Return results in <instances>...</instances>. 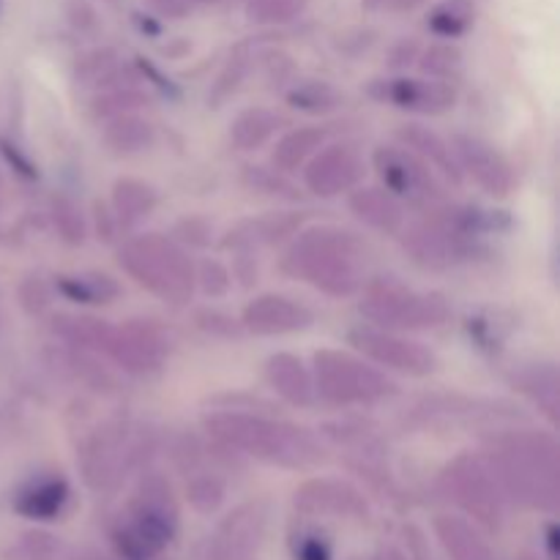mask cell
I'll return each mask as SVG.
<instances>
[{
    "label": "cell",
    "instance_id": "2e32d148",
    "mask_svg": "<svg viewBox=\"0 0 560 560\" xmlns=\"http://www.w3.org/2000/svg\"><path fill=\"white\" fill-rule=\"evenodd\" d=\"M370 93L377 102L413 115H446L459 102L457 85L435 77H388L372 82Z\"/></svg>",
    "mask_w": 560,
    "mask_h": 560
},
{
    "label": "cell",
    "instance_id": "ffe728a7",
    "mask_svg": "<svg viewBox=\"0 0 560 560\" xmlns=\"http://www.w3.org/2000/svg\"><path fill=\"white\" fill-rule=\"evenodd\" d=\"M295 506H299V512L320 514V517H370V506H366L364 495L353 485L339 479L304 481L295 490Z\"/></svg>",
    "mask_w": 560,
    "mask_h": 560
},
{
    "label": "cell",
    "instance_id": "d4e9b609",
    "mask_svg": "<svg viewBox=\"0 0 560 560\" xmlns=\"http://www.w3.org/2000/svg\"><path fill=\"white\" fill-rule=\"evenodd\" d=\"M301 228H304V219H301L299 213L293 211L268 213V217L241 222L238 228L230 230L228 238H224L222 244L235 252H255L260 249V246H273L293 238Z\"/></svg>",
    "mask_w": 560,
    "mask_h": 560
},
{
    "label": "cell",
    "instance_id": "ee69618b",
    "mask_svg": "<svg viewBox=\"0 0 560 560\" xmlns=\"http://www.w3.org/2000/svg\"><path fill=\"white\" fill-rule=\"evenodd\" d=\"M49 301H52V290L44 282L42 277H27L20 288V304L22 310L31 312V315H42L47 312Z\"/></svg>",
    "mask_w": 560,
    "mask_h": 560
},
{
    "label": "cell",
    "instance_id": "44dd1931",
    "mask_svg": "<svg viewBox=\"0 0 560 560\" xmlns=\"http://www.w3.org/2000/svg\"><path fill=\"white\" fill-rule=\"evenodd\" d=\"M266 383L282 402L293 408H312L317 402L312 366L301 355L279 350L266 359Z\"/></svg>",
    "mask_w": 560,
    "mask_h": 560
},
{
    "label": "cell",
    "instance_id": "d6986e66",
    "mask_svg": "<svg viewBox=\"0 0 560 560\" xmlns=\"http://www.w3.org/2000/svg\"><path fill=\"white\" fill-rule=\"evenodd\" d=\"M71 485L60 470H38L27 476L14 492V512L33 523H52L69 509Z\"/></svg>",
    "mask_w": 560,
    "mask_h": 560
},
{
    "label": "cell",
    "instance_id": "f6af8a7d",
    "mask_svg": "<svg viewBox=\"0 0 560 560\" xmlns=\"http://www.w3.org/2000/svg\"><path fill=\"white\" fill-rule=\"evenodd\" d=\"M175 241L178 244H189V246H208L211 244V224L200 217H186L180 219L178 228H175Z\"/></svg>",
    "mask_w": 560,
    "mask_h": 560
},
{
    "label": "cell",
    "instance_id": "7c38bea8",
    "mask_svg": "<svg viewBox=\"0 0 560 560\" xmlns=\"http://www.w3.org/2000/svg\"><path fill=\"white\" fill-rule=\"evenodd\" d=\"M372 170L381 178V186L392 191L399 202H408L416 208H430L435 202L446 200L443 180L438 178L435 170L427 167L410 148L405 145H377L372 151Z\"/></svg>",
    "mask_w": 560,
    "mask_h": 560
},
{
    "label": "cell",
    "instance_id": "277c9868",
    "mask_svg": "<svg viewBox=\"0 0 560 560\" xmlns=\"http://www.w3.org/2000/svg\"><path fill=\"white\" fill-rule=\"evenodd\" d=\"M490 463L503 495L536 512H556L560 501V448L552 432L498 430L487 441Z\"/></svg>",
    "mask_w": 560,
    "mask_h": 560
},
{
    "label": "cell",
    "instance_id": "7402d4cb",
    "mask_svg": "<svg viewBox=\"0 0 560 560\" xmlns=\"http://www.w3.org/2000/svg\"><path fill=\"white\" fill-rule=\"evenodd\" d=\"M348 208L361 224H366L370 230L383 235H399L405 222V206L386 191L383 186H355L353 191H348Z\"/></svg>",
    "mask_w": 560,
    "mask_h": 560
},
{
    "label": "cell",
    "instance_id": "e0dca14e",
    "mask_svg": "<svg viewBox=\"0 0 560 560\" xmlns=\"http://www.w3.org/2000/svg\"><path fill=\"white\" fill-rule=\"evenodd\" d=\"M268 534V506L262 501L241 503L219 523L208 547V560H260Z\"/></svg>",
    "mask_w": 560,
    "mask_h": 560
},
{
    "label": "cell",
    "instance_id": "52a82bcc",
    "mask_svg": "<svg viewBox=\"0 0 560 560\" xmlns=\"http://www.w3.org/2000/svg\"><path fill=\"white\" fill-rule=\"evenodd\" d=\"M159 435L151 424L131 419H107L82 438L77 465L85 485L96 492H113L156 452Z\"/></svg>",
    "mask_w": 560,
    "mask_h": 560
},
{
    "label": "cell",
    "instance_id": "c3c4849f",
    "mask_svg": "<svg viewBox=\"0 0 560 560\" xmlns=\"http://www.w3.org/2000/svg\"><path fill=\"white\" fill-rule=\"evenodd\" d=\"M145 3L148 9L156 16H162V20H184V16H189V11L195 9L189 0H145Z\"/></svg>",
    "mask_w": 560,
    "mask_h": 560
},
{
    "label": "cell",
    "instance_id": "d6a6232c",
    "mask_svg": "<svg viewBox=\"0 0 560 560\" xmlns=\"http://www.w3.org/2000/svg\"><path fill=\"white\" fill-rule=\"evenodd\" d=\"M284 98L290 107L306 115H328L342 104V93L328 80H315V77H301V80L290 82Z\"/></svg>",
    "mask_w": 560,
    "mask_h": 560
},
{
    "label": "cell",
    "instance_id": "6da1fadb",
    "mask_svg": "<svg viewBox=\"0 0 560 560\" xmlns=\"http://www.w3.org/2000/svg\"><path fill=\"white\" fill-rule=\"evenodd\" d=\"M509 224L501 211L468 206V202H435L424 217L402 228V249L416 266L427 271H454L474 266L490 255L487 235Z\"/></svg>",
    "mask_w": 560,
    "mask_h": 560
},
{
    "label": "cell",
    "instance_id": "8992f818",
    "mask_svg": "<svg viewBox=\"0 0 560 560\" xmlns=\"http://www.w3.org/2000/svg\"><path fill=\"white\" fill-rule=\"evenodd\" d=\"M180 530V506L173 485L159 470H145L109 539L124 560H151L167 550Z\"/></svg>",
    "mask_w": 560,
    "mask_h": 560
},
{
    "label": "cell",
    "instance_id": "7dc6e473",
    "mask_svg": "<svg viewBox=\"0 0 560 560\" xmlns=\"http://www.w3.org/2000/svg\"><path fill=\"white\" fill-rule=\"evenodd\" d=\"M295 560H334L331 545L317 534H304L295 545Z\"/></svg>",
    "mask_w": 560,
    "mask_h": 560
},
{
    "label": "cell",
    "instance_id": "cb8c5ba5",
    "mask_svg": "<svg viewBox=\"0 0 560 560\" xmlns=\"http://www.w3.org/2000/svg\"><path fill=\"white\" fill-rule=\"evenodd\" d=\"M320 438H326L331 446L342 448L359 470L375 468L377 463H383V454H386V441L366 421H331V424L323 427Z\"/></svg>",
    "mask_w": 560,
    "mask_h": 560
},
{
    "label": "cell",
    "instance_id": "9c48e42d",
    "mask_svg": "<svg viewBox=\"0 0 560 560\" xmlns=\"http://www.w3.org/2000/svg\"><path fill=\"white\" fill-rule=\"evenodd\" d=\"M310 366L317 399L334 408H372L399 394L397 381H392L386 370L348 350H317Z\"/></svg>",
    "mask_w": 560,
    "mask_h": 560
},
{
    "label": "cell",
    "instance_id": "83f0119b",
    "mask_svg": "<svg viewBox=\"0 0 560 560\" xmlns=\"http://www.w3.org/2000/svg\"><path fill=\"white\" fill-rule=\"evenodd\" d=\"M102 140L118 156H135V153L148 151L156 142V126L140 113H120L104 120Z\"/></svg>",
    "mask_w": 560,
    "mask_h": 560
},
{
    "label": "cell",
    "instance_id": "11a10c76",
    "mask_svg": "<svg viewBox=\"0 0 560 560\" xmlns=\"http://www.w3.org/2000/svg\"><path fill=\"white\" fill-rule=\"evenodd\" d=\"M191 5H217V3H224V0H189Z\"/></svg>",
    "mask_w": 560,
    "mask_h": 560
},
{
    "label": "cell",
    "instance_id": "30bf717a",
    "mask_svg": "<svg viewBox=\"0 0 560 560\" xmlns=\"http://www.w3.org/2000/svg\"><path fill=\"white\" fill-rule=\"evenodd\" d=\"M359 295L361 317L370 326L386 328V331H432L452 317V306L441 293L416 290L394 277L366 279Z\"/></svg>",
    "mask_w": 560,
    "mask_h": 560
},
{
    "label": "cell",
    "instance_id": "4fadbf2b",
    "mask_svg": "<svg viewBox=\"0 0 560 560\" xmlns=\"http://www.w3.org/2000/svg\"><path fill=\"white\" fill-rule=\"evenodd\" d=\"M348 342L353 345L355 353L388 372H399V375L408 377H430L438 370L435 350H430L419 339H410L408 334L386 331V328L361 323V326L350 328Z\"/></svg>",
    "mask_w": 560,
    "mask_h": 560
},
{
    "label": "cell",
    "instance_id": "8d00e7d4",
    "mask_svg": "<svg viewBox=\"0 0 560 560\" xmlns=\"http://www.w3.org/2000/svg\"><path fill=\"white\" fill-rule=\"evenodd\" d=\"M14 560H82L80 552L47 530H27L11 547Z\"/></svg>",
    "mask_w": 560,
    "mask_h": 560
},
{
    "label": "cell",
    "instance_id": "7a4b0ae2",
    "mask_svg": "<svg viewBox=\"0 0 560 560\" xmlns=\"http://www.w3.org/2000/svg\"><path fill=\"white\" fill-rule=\"evenodd\" d=\"M202 430L233 454L284 470H310L323 463V441L306 427L238 405L213 408L202 416Z\"/></svg>",
    "mask_w": 560,
    "mask_h": 560
},
{
    "label": "cell",
    "instance_id": "bcb514c9",
    "mask_svg": "<svg viewBox=\"0 0 560 560\" xmlns=\"http://www.w3.org/2000/svg\"><path fill=\"white\" fill-rule=\"evenodd\" d=\"M197 326L208 334H217V337H238L244 328H241V320H233L230 315H222L217 310H202L197 312Z\"/></svg>",
    "mask_w": 560,
    "mask_h": 560
},
{
    "label": "cell",
    "instance_id": "7bdbcfd3",
    "mask_svg": "<svg viewBox=\"0 0 560 560\" xmlns=\"http://www.w3.org/2000/svg\"><path fill=\"white\" fill-rule=\"evenodd\" d=\"M195 282L208 299H224L233 290V273H230V268L224 262L208 257V260H202L195 268Z\"/></svg>",
    "mask_w": 560,
    "mask_h": 560
},
{
    "label": "cell",
    "instance_id": "4316f807",
    "mask_svg": "<svg viewBox=\"0 0 560 560\" xmlns=\"http://www.w3.org/2000/svg\"><path fill=\"white\" fill-rule=\"evenodd\" d=\"M159 206L156 186L142 178H118L113 184V197H109V211L118 219L120 228H135L145 222Z\"/></svg>",
    "mask_w": 560,
    "mask_h": 560
},
{
    "label": "cell",
    "instance_id": "e575fe53",
    "mask_svg": "<svg viewBox=\"0 0 560 560\" xmlns=\"http://www.w3.org/2000/svg\"><path fill=\"white\" fill-rule=\"evenodd\" d=\"M124 71V60L109 47L88 49L77 58L74 63V82L80 88H109L118 82V74Z\"/></svg>",
    "mask_w": 560,
    "mask_h": 560
},
{
    "label": "cell",
    "instance_id": "b9f144b4",
    "mask_svg": "<svg viewBox=\"0 0 560 560\" xmlns=\"http://www.w3.org/2000/svg\"><path fill=\"white\" fill-rule=\"evenodd\" d=\"M282 175L284 173H279V170L244 167V184L249 186L252 191H260V195L282 197V200H295V197H299V189H293V186H290Z\"/></svg>",
    "mask_w": 560,
    "mask_h": 560
},
{
    "label": "cell",
    "instance_id": "836d02e7",
    "mask_svg": "<svg viewBox=\"0 0 560 560\" xmlns=\"http://www.w3.org/2000/svg\"><path fill=\"white\" fill-rule=\"evenodd\" d=\"M474 25H476L474 0H441V3L432 5L430 14H427V27H430L432 36L443 38V42L463 38Z\"/></svg>",
    "mask_w": 560,
    "mask_h": 560
},
{
    "label": "cell",
    "instance_id": "4dcf8cb0",
    "mask_svg": "<svg viewBox=\"0 0 560 560\" xmlns=\"http://www.w3.org/2000/svg\"><path fill=\"white\" fill-rule=\"evenodd\" d=\"M435 534L452 560H492V550L485 536L465 517L443 514L435 520Z\"/></svg>",
    "mask_w": 560,
    "mask_h": 560
},
{
    "label": "cell",
    "instance_id": "484cf974",
    "mask_svg": "<svg viewBox=\"0 0 560 560\" xmlns=\"http://www.w3.org/2000/svg\"><path fill=\"white\" fill-rule=\"evenodd\" d=\"M512 383L520 394H525L547 416L550 424H556L560 408V381L556 361H530V364L517 366Z\"/></svg>",
    "mask_w": 560,
    "mask_h": 560
},
{
    "label": "cell",
    "instance_id": "5b68a950",
    "mask_svg": "<svg viewBox=\"0 0 560 560\" xmlns=\"http://www.w3.org/2000/svg\"><path fill=\"white\" fill-rule=\"evenodd\" d=\"M52 334L69 348L104 355L120 372L135 377L159 375L170 355V337L151 320H129L115 326L93 315H55Z\"/></svg>",
    "mask_w": 560,
    "mask_h": 560
},
{
    "label": "cell",
    "instance_id": "f907efd6",
    "mask_svg": "<svg viewBox=\"0 0 560 560\" xmlns=\"http://www.w3.org/2000/svg\"><path fill=\"white\" fill-rule=\"evenodd\" d=\"M419 3H424V0H364L366 9L372 11H408Z\"/></svg>",
    "mask_w": 560,
    "mask_h": 560
},
{
    "label": "cell",
    "instance_id": "ab89813d",
    "mask_svg": "<svg viewBox=\"0 0 560 560\" xmlns=\"http://www.w3.org/2000/svg\"><path fill=\"white\" fill-rule=\"evenodd\" d=\"M224 492H228L224 481L217 474H208V470H197L186 481V498L200 514L217 512L224 503Z\"/></svg>",
    "mask_w": 560,
    "mask_h": 560
},
{
    "label": "cell",
    "instance_id": "5bb4252c",
    "mask_svg": "<svg viewBox=\"0 0 560 560\" xmlns=\"http://www.w3.org/2000/svg\"><path fill=\"white\" fill-rule=\"evenodd\" d=\"M454 156H457L463 178L474 180L487 197L506 200L517 189V173L506 153L498 151L492 142L479 135H454L452 137Z\"/></svg>",
    "mask_w": 560,
    "mask_h": 560
},
{
    "label": "cell",
    "instance_id": "8fae6325",
    "mask_svg": "<svg viewBox=\"0 0 560 560\" xmlns=\"http://www.w3.org/2000/svg\"><path fill=\"white\" fill-rule=\"evenodd\" d=\"M441 485L443 492L459 509H465L476 523L487 525V528L501 525L506 495H503L485 454H459V457H454L443 468Z\"/></svg>",
    "mask_w": 560,
    "mask_h": 560
},
{
    "label": "cell",
    "instance_id": "816d5d0a",
    "mask_svg": "<svg viewBox=\"0 0 560 560\" xmlns=\"http://www.w3.org/2000/svg\"><path fill=\"white\" fill-rule=\"evenodd\" d=\"M558 525H547V556L550 560H558Z\"/></svg>",
    "mask_w": 560,
    "mask_h": 560
},
{
    "label": "cell",
    "instance_id": "603a6c76",
    "mask_svg": "<svg viewBox=\"0 0 560 560\" xmlns=\"http://www.w3.org/2000/svg\"><path fill=\"white\" fill-rule=\"evenodd\" d=\"M399 145L410 148L421 162L430 170H435V175L446 184H463V173H459L457 156H454L452 140H446L443 135H438L435 129L424 124H405L397 129Z\"/></svg>",
    "mask_w": 560,
    "mask_h": 560
},
{
    "label": "cell",
    "instance_id": "f5cc1de1",
    "mask_svg": "<svg viewBox=\"0 0 560 560\" xmlns=\"http://www.w3.org/2000/svg\"><path fill=\"white\" fill-rule=\"evenodd\" d=\"M5 208V184H3V173H0V217H3Z\"/></svg>",
    "mask_w": 560,
    "mask_h": 560
},
{
    "label": "cell",
    "instance_id": "681fc988",
    "mask_svg": "<svg viewBox=\"0 0 560 560\" xmlns=\"http://www.w3.org/2000/svg\"><path fill=\"white\" fill-rule=\"evenodd\" d=\"M413 60H419V44H416L413 38H402V42L394 44L392 52H388V66H392V69H405V66L413 63Z\"/></svg>",
    "mask_w": 560,
    "mask_h": 560
},
{
    "label": "cell",
    "instance_id": "9a60e30c",
    "mask_svg": "<svg viewBox=\"0 0 560 560\" xmlns=\"http://www.w3.org/2000/svg\"><path fill=\"white\" fill-rule=\"evenodd\" d=\"M301 173H304L306 191L323 197V200H334V197L353 191L364 180L366 164L359 148L350 145V142H326L304 164Z\"/></svg>",
    "mask_w": 560,
    "mask_h": 560
},
{
    "label": "cell",
    "instance_id": "9f6ffc18",
    "mask_svg": "<svg viewBox=\"0 0 560 560\" xmlns=\"http://www.w3.org/2000/svg\"><path fill=\"white\" fill-rule=\"evenodd\" d=\"M0 328H3V293H0Z\"/></svg>",
    "mask_w": 560,
    "mask_h": 560
},
{
    "label": "cell",
    "instance_id": "f1b7e54d",
    "mask_svg": "<svg viewBox=\"0 0 560 560\" xmlns=\"http://www.w3.org/2000/svg\"><path fill=\"white\" fill-rule=\"evenodd\" d=\"M326 140L328 131L320 129V126H299V129L284 131L277 140V145H273V170H279V173L284 175L299 173V170H304V164L326 145Z\"/></svg>",
    "mask_w": 560,
    "mask_h": 560
},
{
    "label": "cell",
    "instance_id": "ba28073f",
    "mask_svg": "<svg viewBox=\"0 0 560 560\" xmlns=\"http://www.w3.org/2000/svg\"><path fill=\"white\" fill-rule=\"evenodd\" d=\"M118 266L145 293L167 306H186L197 293L195 262L184 244L162 233H140L118 246Z\"/></svg>",
    "mask_w": 560,
    "mask_h": 560
},
{
    "label": "cell",
    "instance_id": "f546056e",
    "mask_svg": "<svg viewBox=\"0 0 560 560\" xmlns=\"http://www.w3.org/2000/svg\"><path fill=\"white\" fill-rule=\"evenodd\" d=\"M55 290L71 304L82 306H104L113 304L120 295V284L109 273L82 271V273H60L55 277Z\"/></svg>",
    "mask_w": 560,
    "mask_h": 560
},
{
    "label": "cell",
    "instance_id": "db71d44e",
    "mask_svg": "<svg viewBox=\"0 0 560 560\" xmlns=\"http://www.w3.org/2000/svg\"><path fill=\"white\" fill-rule=\"evenodd\" d=\"M375 560H402V558H399V556H397V552H394V550H383V552H381V556H377Z\"/></svg>",
    "mask_w": 560,
    "mask_h": 560
},
{
    "label": "cell",
    "instance_id": "1f68e13d",
    "mask_svg": "<svg viewBox=\"0 0 560 560\" xmlns=\"http://www.w3.org/2000/svg\"><path fill=\"white\" fill-rule=\"evenodd\" d=\"M282 129V115L268 107H246L230 124V142L238 151H260Z\"/></svg>",
    "mask_w": 560,
    "mask_h": 560
},
{
    "label": "cell",
    "instance_id": "d590c367",
    "mask_svg": "<svg viewBox=\"0 0 560 560\" xmlns=\"http://www.w3.org/2000/svg\"><path fill=\"white\" fill-rule=\"evenodd\" d=\"M255 63H257V55L252 52L249 47L233 49V55H230L224 69L219 71L217 80H213L211 91H208V104H211V107H222V104H228L230 98L241 91V85L246 82L249 71L255 69Z\"/></svg>",
    "mask_w": 560,
    "mask_h": 560
},
{
    "label": "cell",
    "instance_id": "3957f363",
    "mask_svg": "<svg viewBox=\"0 0 560 560\" xmlns=\"http://www.w3.org/2000/svg\"><path fill=\"white\" fill-rule=\"evenodd\" d=\"M282 271L328 299H355L370 279V249L353 230L312 224L293 235L282 257Z\"/></svg>",
    "mask_w": 560,
    "mask_h": 560
},
{
    "label": "cell",
    "instance_id": "f35d334b",
    "mask_svg": "<svg viewBox=\"0 0 560 560\" xmlns=\"http://www.w3.org/2000/svg\"><path fill=\"white\" fill-rule=\"evenodd\" d=\"M306 3L310 0H246V16L262 27L290 25L304 14Z\"/></svg>",
    "mask_w": 560,
    "mask_h": 560
},
{
    "label": "cell",
    "instance_id": "74e56055",
    "mask_svg": "<svg viewBox=\"0 0 560 560\" xmlns=\"http://www.w3.org/2000/svg\"><path fill=\"white\" fill-rule=\"evenodd\" d=\"M49 219H52V228L58 233V238L69 246L85 244L88 238V219L82 213V208L77 206L74 197L69 195H52L49 200Z\"/></svg>",
    "mask_w": 560,
    "mask_h": 560
},
{
    "label": "cell",
    "instance_id": "60d3db41",
    "mask_svg": "<svg viewBox=\"0 0 560 560\" xmlns=\"http://www.w3.org/2000/svg\"><path fill=\"white\" fill-rule=\"evenodd\" d=\"M419 69L424 77H435V80H454L463 69V52L452 47V42H438L419 52Z\"/></svg>",
    "mask_w": 560,
    "mask_h": 560
},
{
    "label": "cell",
    "instance_id": "ac0fdd59",
    "mask_svg": "<svg viewBox=\"0 0 560 560\" xmlns=\"http://www.w3.org/2000/svg\"><path fill=\"white\" fill-rule=\"evenodd\" d=\"M315 312L282 293H262L241 312V328L255 337H288L312 328Z\"/></svg>",
    "mask_w": 560,
    "mask_h": 560
}]
</instances>
